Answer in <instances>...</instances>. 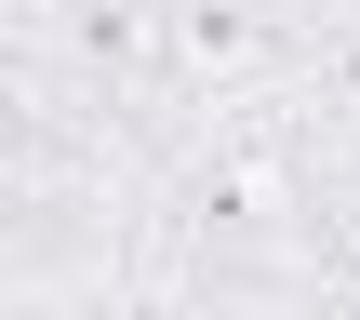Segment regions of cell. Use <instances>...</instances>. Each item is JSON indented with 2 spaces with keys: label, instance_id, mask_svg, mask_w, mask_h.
I'll return each instance as SVG.
<instances>
[{
  "label": "cell",
  "instance_id": "1",
  "mask_svg": "<svg viewBox=\"0 0 360 320\" xmlns=\"http://www.w3.org/2000/svg\"><path fill=\"white\" fill-rule=\"evenodd\" d=\"M160 53H174V94H187V134H200V120L307 80L321 0H160Z\"/></svg>",
  "mask_w": 360,
  "mask_h": 320
}]
</instances>
